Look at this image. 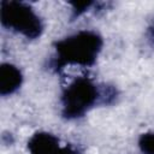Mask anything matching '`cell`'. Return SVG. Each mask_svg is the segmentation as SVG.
Returning a JSON list of instances; mask_svg holds the SVG:
<instances>
[{"label": "cell", "mask_w": 154, "mask_h": 154, "mask_svg": "<svg viewBox=\"0 0 154 154\" xmlns=\"http://www.w3.org/2000/svg\"><path fill=\"white\" fill-rule=\"evenodd\" d=\"M0 18L4 26L23 34L28 38L38 37L43 30L40 17L23 2L1 1Z\"/></svg>", "instance_id": "2"}, {"label": "cell", "mask_w": 154, "mask_h": 154, "mask_svg": "<svg viewBox=\"0 0 154 154\" xmlns=\"http://www.w3.org/2000/svg\"><path fill=\"white\" fill-rule=\"evenodd\" d=\"M102 47V38L94 31H79L55 45L57 57L54 67L61 69L65 65L90 66L95 63Z\"/></svg>", "instance_id": "1"}, {"label": "cell", "mask_w": 154, "mask_h": 154, "mask_svg": "<svg viewBox=\"0 0 154 154\" xmlns=\"http://www.w3.org/2000/svg\"><path fill=\"white\" fill-rule=\"evenodd\" d=\"M99 96L97 87L89 78H76L63 93V116L67 119L82 117L95 105Z\"/></svg>", "instance_id": "3"}, {"label": "cell", "mask_w": 154, "mask_h": 154, "mask_svg": "<svg viewBox=\"0 0 154 154\" xmlns=\"http://www.w3.org/2000/svg\"><path fill=\"white\" fill-rule=\"evenodd\" d=\"M30 154H57L60 146L59 140L48 132H36L28 142Z\"/></svg>", "instance_id": "4"}, {"label": "cell", "mask_w": 154, "mask_h": 154, "mask_svg": "<svg viewBox=\"0 0 154 154\" xmlns=\"http://www.w3.org/2000/svg\"><path fill=\"white\" fill-rule=\"evenodd\" d=\"M57 154H79V152L73 149L70 146H66V147H60Z\"/></svg>", "instance_id": "8"}, {"label": "cell", "mask_w": 154, "mask_h": 154, "mask_svg": "<svg viewBox=\"0 0 154 154\" xmlns=\"http://www.w3.org/2000/svg\"><path fill=\"white\" fill-rule=\"evenodd\" d=\"M20 71L12 64H2L0 67V94L8 95L14 93L22 84Z\"/></svg>", "instance_id": "5"}, {"label": "cell", "mask_w": 154, "mask_h": 154, "mask_svg": "<svg viewBox=\"0 0 154 154\" xmlns=\"http://www.w3.org/2000/svg\"><path fill=\"white\" fill-rule=\"evenodd\" d=\"M91 1H84V2H72L73 5V16H79L84 11H87L91 6Z\"/></svg>", "instance_id": "7"}, {"label": "cell", "mask_w": 154, "mask_h": 154, "mask_svg": "<svg viewBox=\"0 0 154 154\" xmlns=\"http://www.w3.org/2000/svg\"><path fill=\"white\" fill-rule=\"evenodd\" d=\"M138 146L144 154H154V134H143L138 140Z\"/></svg>", "instance_id": "6"}]
</instances>
